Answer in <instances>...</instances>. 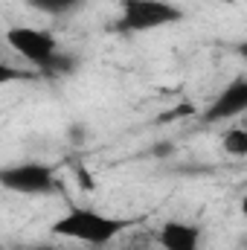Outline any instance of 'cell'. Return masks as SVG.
<instances>
[{
	"mask_svg": "<svg viewBox=\"0 0 247 250\" xmlns=\"http://www.w3.org/2000/svg\"><path fill=\"white\" fill-rule=\"evenodd\" d=\"M247 111V79L236 76L204 111V123H227L233 117H242Z\"/></svg>",
	"mask_w": 247,
	"mask_h": 250,
	"instance_id": "cell-5",
	"label": "cell"
},
{
	"mask_svg": "<svg viewBox=\"0 0 247 250\" xmlns=\"http://www.w3.org/2000/svg\"><path fill=\"white\" fill-rule=\"evenodd\" d=\"M134 221H137V218L105 215V212H99V209L73 204L62 218L50 227V233H53V236H62V239L82 242V245H90V248H105V245L117 242L125 230H131Z\"/></svg>",
	"mask_w": 247,
	"mask_h": 250,
	"instance_id": "cell-1",
	"label": "cell"
},
{
	"mask_svg": "<svg viewBox=\"0 0 247 250\" xmlns=\"http://www.w3.org/2000/svg\"><path fill=\"white\" fill-rule=\"evenodd\" d=\"M224 151L230 157H247V131L242 125L224 131Z\"/></svg>",
	"mask_w": 247,
	"mask_h": 250,
	"instance_id": "cell-7",
	"label": "cell"
},
{
	"mask_svg": "<svg viewBox=\"0 0 247 250\" xmlns=\"http://www.w3.org/2000/svg\"><path fill=\"white\" fill-rule=\"evenodd\" d=\"M157 245L163 250H201V227L189 221H166L157 230Z\"/></svg>",
	"mask_w": 247,
	"mask_h": 250,
	"instance_id": "cell-6",
	"label": "cell"
},
{
	"mask_svg": "<svg viewBox=\"0 0 247 250\" xmlns=\"http://www.w3.org/2000/svg\"><path fill=\"white\" fill-rule=\"evenodd\" d=\"M0 187L18 195H50L59 189V178L47 163H15L0 166Z\"/></svg>",
	"mask_w": 247,
	"mask_h": 250,
	"instance_id": "cell-4",
	"label": "cell"
},
{
	"mask_svg": "<svg viewBox=\"0 0 247 250\" xmlns=\"http://www.w3.org/2000/svg\"><path fill=\"white\" fill-rule=\"evenodd\" d=\"M181 18L184 12L169 0H120V18L114 29L120 35H137V32H151L178 23Z\"/></svg>",
	"mask_w": 247,
	"mask_h": 250,
	"instance_id": "cell-3",
	"label": "cell"
},
{
	"mask_svg": "<svg viewBox=\"0 0 247 250\" xmlns=\"http://www.w3.org/2000/svg\"><path fill=\"white\" fill-rule=\"evenodd\" d=\"M32 9H38V12H44V15H67V12H73L82 0H26Z\"/></svg>",
	"mask_w": 247,
	"mask_h": 250,
	"instance_id": "cell-8",
	"label": "cell"
},
{
	"mask_svg": "<svg viewBox=\"0 0 247 250\" xmlns=\"http://www.w3.org/2000/svg\"><path fill=\"white\" fill-rule=\"evenodd\" d=\"M6 44L47 76H59V73L64 76L76 67V62L67 53H59L56 35L47 29H38V26H12L6 32Z\"/></svg>",
	"mask_w": 247,
	"mask_h": 250,
	"instance_id": "cell-2",
	"label": "cell"
},
{
	"mask_svg": "<svg viewBox=\"0 0 247 250\" xmlns=\"http://www.w3.org/2000/svg\"><path fill=\"white\" fill-rule=\"evenodd\" d=\"M29 250H56V248H29Z\"/></svg>",
	"mask_w": 247,
	"mask_h": 250,
	"instance_id": "cell-10",
	"label": "cell"
},
{
	"mask_svg": "<svg viewBox=\"0 0 247 250\" xmlns=\"http://www.w3.org/2000/svg\"><path fill=\"white\" fill-rule=\"evenodd\" d=\"M26 79H32L29 70H18V67H12V64H6L3 59H0V84H9V82H26Z\"/></svg>",
	"mask_w": 247,
	"mask_h": 250,
	"instance_id": "cell-9",
	"label": "cell"
}]
</instances>
